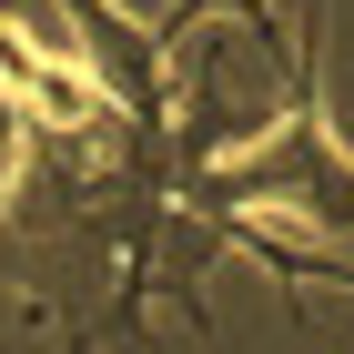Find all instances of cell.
Listing matches in <instances>:
<instances>
[{"label":"cell","mask_w":354,"mask_h":354,"mask_svg":"<svg viewBox=\"0 0 354 354\" xmlns=\"http://www.w3.org/2000/svg\"><path fill=\"white\" fill-rule=\"evenodd\" d=\"M172 192L192 213H253V223H294L314 243H354V152L324 122V91H294L273 122L223 142L213 162H192Z\"/></svg>","instance_id":"cell-1"},{"label":"cell","mask_w":354,"mask_h":354,"mask_svg":"<svg viewBox=\"0 0 354 354\" xmlns=\"http://www.w3.org/2000/svg\"><path fill=\"white\" fill-rule=\"evenodd\" d=\"M0 111H10V122L82 132V142H111V152H132V162H162V172H172V152H152V142L132 132V111L102 91V71L71 61V51H51V41H41L30 21H10V10H0Z\"/></svg>","instance_id":"cell-2"},{"label":"cell","mask_w":354,"mask_h":354,"mask_svg":"<svg viewBox=\"0 0 354 354\" xmlns=\"http://www.w3.org/2000/svg\"><path fill=\"white\" fill-rule=\"evenodd\" d=\"M203 21H233V30H243V41H253V51H263V61H294V41H283V10H273V0H172L152 41H162V51H172V41H192V30H203Z\"/></svg>","instance_id":"cell-4"},{"label":"cell","mask_w":354,"mask_h":354,"mask_svg":"<svg viewBox=\"0 0 354 354\" xmlns=\"http://www.w3.org/2000/svg\"><path fill=\"white\" fill-rule=\"evenodd\" d=\"M61 10H71V30H82V61L102 71V91L132 111V132L152 142V152H172L183 91H172V71H162V41H152L132 10H111V0H61Z\"/></svg>","instance_id":"cell-3"}]
</instances>
